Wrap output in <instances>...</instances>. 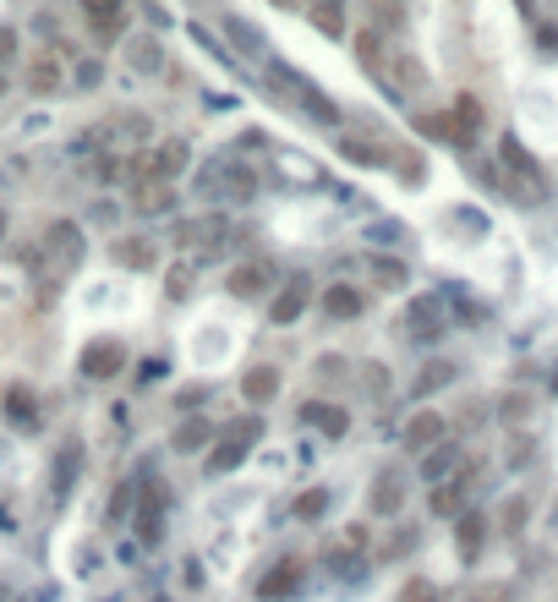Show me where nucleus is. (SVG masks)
Instances as JSON below:
<instances>
[{
  "instance_id": "f3484780",
  "label": "nucleus",
  "mask_w": 558,
  "mask_h": 602,
  "mask_svg": "<svg viewBox=\"0 0 558 602\" xmlns=\"http://www.w3.org/2000/svg\"><path fill=\"white\" fill-rule=\"evenodd\" d=\"M241 395L252 405H269L279 395V367H247V378H241Z\"/></svg>"
},
{
  "instance_id": "a18cd8bd",
  "label": "nucleus",
  "mask_w": 558,
  "mask_h": 602,
  "mask_svg": "<svg viewBox=\"0 0 558 602\" xmlns=\"http://www.w3.org/2000/svg\"><path fill=\"white\" fill-rule=\"evenodd\" d=\"M0 94H6V77H0Z\"/></svg>"
},
{
  "instance_id": "aec40b11",
  "label": "nucleus",
  "mask_w": 558,
  "mask_h": 602,
  "mask_svg": "<svg viewBox=\"0 0 558 602\" xmlns=\"http://www.w3.org/2000/svg\"><path fill=\"white\" fill-rule=\"evenodd\" d=\"M455 378H460V367H455V362H444V356H438V362H427L422 373H416V395H433V389L455 384Z\"/></svg>"
},
{
  "instance_id": "9b49d317",
  "label": "nucleus",
  "mask_w": 558,
  "mask_h": 602,
  "mask_svg": "<svg viewBox=\"0 0 558 602\" xmlns=\"http://www.w3.org/2000/svg\"><path fill=\"white\" fill-rule=\"evenodd\" d=\"M465 493H471V466H465L460 477H449V482H438V488H433V515L460 520L465 515Z\"/></svg>"
},
{
  "instance_id": "f257e3e1",
  "label": "nucleus",
  "mask_w": 558,
  "mask_h": 602,
  "mask_svg": "<svg viewBox=\"0 0 558 602\" xmlns=\"http://www.w3.org/2000/svg\"><path fill=\"white\" fill-rule=\"evenodd\" d=\"M498 165L509 170V181H504V187L515 192L520 203H548V198H553L548 170H542V159L531 154V148L520 143V137H504V143H498Z\"/></svg>"
},
{
  "instance_id": "f03ea898",
  "label": "nucleus",
  "mask_w": 558,
  "mask_h": 602,
  "mask_svg": "<svg viewBox=\"0 0 558 602\" xmlns=\"http://www.w3.org/2000/svg\"><path fill=\"white\" fill-rule=\"evenodd\" d=\"M307 307H312V285L296 274V280H285V285L274 291V301H269V323H274V329H285V323H296Z\"/></svg>"
},
{
  "instance_id": "a19ab883",
  "label": "nucleus",
  "mask_w": 558,
  "mask_h": 602,
  "mask_svg": "<svg viewBox=\"0 0 558 602\" xmlns=\"http://www.w3.org/2000/svg\"><path fill=\"white\" fill-rule=\"evenodd\" d=\"M274 6H285V11H296V6H301V11H307V0H274Z\"/></svg>"
},
{
  "instance_id": "a878e982",
  "label": "nucleus",
  "mask_w": 558,
  "mask_h": 602,
  "mask_svg": "<svg viewBox=\"0 0 558 602\" xmlns=\"http://www.w3.org/2000/svg\"><path fill=\"white\" fill-rule=\"evenodd\" d=\"M307 17H312V28H318V33H329V39H345V6H318V0H312Z\"/></svg>"
},
{
  "instance_id": "e433bc0d",
  "label": "nucleus",
  "mask_w": 558,
  "mask_h": 602,
  "mask_svg": "<svg viewBox=\"0 0 558 602\" xmlns=\"http://www.w3.org/2000/svg\"><path fill=\"white\" fill-rule=\"evenodd\" d=\"M225 33H236V44H258V39H263V33H258V28H247L241 17H225Z\"/></svg>"
},
{
  "instance_id": "4468645a",
  "label": "nucleus",
  "mask_w": 558,
  "mask_h": 602,
  "mask_svg": "<svg viewBox=\"0 0 558 602\" xmlns=\"http://www.w3.org/2000/svg\"><path fill=\"white\" fill-rule=\"evenodd\" d=\"M159 520H165V493L154 488V482H143V504H137V537L143 542H159Z\"/></svg>"
},
{
  "instance_id": "473e14b6",
  "label": "nucleus",
  "mask_w": 558,
  "mask_h": 602,
  "mask_svg": "<svg viewBox=\"0 0 558 602\" xmlns=\"http://www.w3.org/2000/svg\"><path fill=\"white\" fill-rule=\"evenodd\" d=\"M121 6L126 0H83L88 22H121Z\"/></svg>"
},
{
  "instance_id": "58836bf2",
  "label": "nucleus",
  "mask_w": 558,
  "mask_h": 602,
  "mask_svg": "<svg viewBox=\"0 0 558 602\" xmlns=\"http://www.w3.org/2000/svg\"><path fill=\"white\" fill-rule=\"evenodd\" d=\"M77 77H83V88H93V83H99V61H83V66H77Z\"/></svg>"
},
{
  "instance_id": "7c9ffc66",
  "label": "nucleus",
  "mask_w": 558,
  "mask_h": 602,
  "mask_svg": "<svg viewBox=\"0 0 558 602\" xmlns=\"http://www.w3.org/2000/svg\"><path fill=\"white\" fill-rule=\"evenodd\" d=\"M372 280H378L383 291H400L411 274H405V263H394V258H372Z\"/></svg>"
},
{
  "instance_id": "4c0bfd02",
  "label": "nucleus",
  "mask_w": 558,
  "mask_h": 602,
  "mask_svg": "<svg viewBox=\"0 0 558 602\" xmlns=\"http://www.w3.org/2000/svg\"><path fill=\"white\" fill-rule=\"evenodd\" d=\"M537 50H542V55L558 50V28H553V22H537Z\"/></svg>"
},
{
  "instance_id": "ddd939ff",
  "label": "nucleus",
  "mask_w": 558,
  "mask_h": 602,
  "mask_svg": "<svg viewBox=\"0 0 558 602\" xmlns=\"http://www.w3.org/2000/svg\"><path fill=\"white\" fill-rule=\"evenodd\" d=\"M389 83H394V88H405V94L427 88V61H422V55H411V50L389 55Z\"/></svg>"
},
{
  "instance_id": "f8f14e48",
  "label": "nucleus",
  "mask_w": 558,
  "mask_h": 602,
  "mask_svg": "<svg viewBox=\"0 0 558 602\" xmlns=\"http://www.w3.org/2000/svg\"><path fill=\"white\" fill-rule=\"evenodd\" d=\"M61 83H66L61 55H33V66H28V88H33V94L50 99V94H61Z\"/></svg>"
},
{
  "instance_id": "412c9836",
  "label": "nucleus",
  "mask_w": 558,
  "mask_h": 602,
  "mask_svg": "<svg viewBox=\"0 0 558 602\" xmlns=\"http://www.w3.org/2000/svg\"><path fill=\"white\" fill-rule=\"evenodd\" d=\"M148 159H154V176L159 181H176L181 170H186V143H165V148H154Z\"/></svg>"
},
{
  "instance_id": "ea45409f",
  "label": "nucleus",
  "mask_w": 558,
  "mask_h": 602,
  "mask_svg": "<svg viewBox=\"0 0 558 602\" xmlns=\"http://www.w3.org/2000/svg\"><path fill=\"white\" fill-rule=\"evenodd\" d=\"M11 50H17V33H11V28H0V61H6Z\"/></svg>"
},
{
  "instance_id": "20e7f679",
  "label": "nucleus",
  "mask_w": 558,
  "mask_h": 602,
  "mask_svg": "<svg viewBox=\"0 0 558 602\" xmlns=\"http://www.w3.org/2000/svg\"><path fill=\"white\" fill-rule=\"evenodd\" d=\"M77 367H83V378H99V384H104V378H115V373L126 367L121 340H93L88 351H83V362H77Z\"/></svg>"
},
{
  "instance_id": "c03bdc74",
  "label": "nucleus",
  "mask_w": 558,
  "mask_h": 602,
  "mask_svg": "<svg viewBox=\"0 0 558 602\" xmlns=\"http://www.w3.org/2000/svg\"><path fill=\"white\" fill-rule=\"evenodd\" d=\"M493 602H509V597H498V592H493Z\"/></svg>"
},
{
  "instance_id": "c9c22d12",
  "label": "nucleus",
  "mask_w": 558,
  "mask_h": 602,
  "mask_svg": "<svg viewBox=\"0 0 558 602\" xmlns=\"http://www.w3.org/2000/svg\"><path fill=\"white\" fill-rule=\"evenodd\" d=\"M400 602H438V592H433V581H411L400 592Z\"/></svg>"
},
{
  "instance_id": "2eb2a0df",
  "label": "nucleus",
  "mask_w": 558,
  "mask_h": 602,
  "mask_svg": "<svg viewBox=\"0 0 558 602\" xmlns=\"http://www.w3.org/2000/svg\"><path fill=\"white\" fill-rule=\"evenodd\" d=\"M132 203H137V214H165L170 208V181H159V176L132 181Z\"/></svg>"
},
{
  "instance_id": "6ab92c4d",
  "label": "nucleus",
  "mask_w": 558,
  "mask_h": 602,
  "mask_svg": "<svg viewBox=\"0 0 558 602\" xmlns=\"http://www.w3.org/2000/svg\"><path fill=\"white\" fill-rule=\"evenodd\" d=\"M416 132L433 143H465V132L455 126V115H416Z\"/></svg>"
},
{
  "instance_id": "2f4dec72",
  "label": "nucleus",
  "mask_w": 558,
  "mask_h": 602,
  "mask_svg": "<svg viewBox=\"0 0 558 602\" xmlns=\"http://www.w3.org/2000/svg\"><path fill=\"white\" fill-rule=\"evenodd\" d=\"M329 515V488H307L296 499V520H323Z\"/></svg>"
},
{
  "instance_id": "f704fd0d",
  "label": "nucleus",
  "mask_w": 558,
  "mask_h": 602,
  "mask_svg": "<svg viewBox=\"0 0 558 602\" xmlns=\"http://www.w3.org/2000/svg\"><path fill=\"white\" fill-rule=\"evenodd\" d=\"M498 520H504V531H520L526 526V499H509L504 509H498Z\"/></svg>"
},
{
  "instance_id": "dca6fc26",
  "label": "nucleus",
  "mask_w": 558,
  "mask_h": 602,
  "mask_svg": "<svg viewBox=\"0 0 558 602\" xmlns=\"http://www.w3.org/2000/svg\"><path fill=\"white\" fill-rule=\"evenodd\" d=\"M482 542H487V520H482V515H471V509H465V515L455 520V548H460V559L471 564L476 553H482Z\"/></svg>"
},
{
  "instance_id": "5701e85b",
  "label": "nucleus",
  "mask_w": 558,
  "mask_h": 602,
  "mask_svg": "<svg viewBox=\"0 0 558 602\" xmlns=\"http://www.w3.org/2000/svg\"><path fill=\"white\" fill-rule=\"evenodd\" d=\"M115 263H126V269H154V241H143V236L115 241Z\"/></svg>"
},
{
  "instance_id": "bb28decb",
  "label": "nucleus",
  "mask_w": 558,
  "mask_h": 602,
  "mask_svg": "<svg viewBox=\"0 0 558 602\" xmlns=\"http://www.w3.org/2000/svg\"><path fill=\"white\" fill-rule=\"evenodd\" d=\"M50 247L61 252L66 263H72V258H83V230H77V225H66V219H61V225H50Z\"/></svg>"
},
{
  "instance_id": "393cba45",
  "label": "nucleus",
  "mask_w": 558,
  "mask_h": 602,
  "mask_svg": "<svg viewBox=\"0 0 558 602\" xmlns=\"http://www.w3.org/2000/svg\"><path fill=\"white\" fill-rule=\"evenodd\" d=\"M455 126H460L465 137H476V132H482V126H487V110H482V99L460 94V99H455Z\"/></svg>"
},
{
  "instance_id": "423d86ee",
  "label": "nucleus",
  "mask_w": 558,
  "mask_h": 602,
  "mask_svg": "<svg viewBox=\"0 0 558 602\" xmlns=\"http://www.w3.org/2000/svg\"><path fill=\"white\" fill-rule=\"evenodd\" d=\"M465 471V449L455 444V438H444V444H433L422 455V477L427 482H449V477H460Z\"/></svg>"
},
{
  "instance_id": "39448f33",
  "label": "nucleus",
  "mask_w": 558,
  "mask_h": 602,
  "mask_svg": "<svg viewBox=\"0 0 558 602\" xmlns=\"http://www.w3.org/2000/svg\"><path fill=\"white\" fill-rule=\"evenodd\" d=\"M269 285H274V269H269L263 258H258V263H241V269H230V274H225V291L236 296V301H247V296L258 301L263 291H269Z\"/></svg>"
},
{
  "instance_id": "1a4fd4ad",
  "label": "nucleus",
  "mask_w": 558,
  "mask_h": 602,
  "mask_svg": "<svg viewBox=\"0 0 558 602\" xmlns=\"http://www.w3.org/2000/svg\"><path fill=\"white\" fill-rule=\"evenodd\" d=\"M252 455V438H236V433H219L214 444H208V477H225V471H236L241 460Z\"/></svg>"
},
{
  "instance_id": "6e6552de",
  "label": "nucleus",
  "mask_w": 558,
  "mask_h": 602,
  "mask_svg": "<svg viewBox=\"0 0 558 602\" xmlns=\"http://www.w3.org/2000/svg\"><path fill=\"white\" fill-rule=\"evenodd\" d=\"M444 433H449V422H444V416H438V411H416L411 416V422H405V449H416V455H427V449H433V444H444Z\"/></svg>"
},
{
  "instance_id": "72a5a7b5",
  "label": "nucleus",
  "mask_w": 558,
  "mask_h": 602,
  "mask_svg": "<svg viewBox=\"0 0 558 602\" xmlns=\"http://www.w3.org/2000/svg\"><path fill=\"white\" fill-rule=\"evenodd\" d=\"M132 493H137V482H121V488H115V499H110V520H126V515H132Z\"/></svg>"
},
{
  "instance_id": "9d476101",
  "label": "nucleus",
  "mask_w": 558,
  "mask_h": 602,
  "mask_svg": "<svg viewBox=\"0 0 558 602\" xmlns=\"http://www.w3.org/2000/svg\"><path fill=\"white\" fill-rule=\"evenodd\" d=\"M318 307L329 312L334 323H351V318H362V312H367V296L356 291V285H340V280H334L329 291L318 296Z\"/></svg>"
},
{
  "instance_id": "7ed1b4c3",
  "label": "nucleus",
  "mask_w": 558,
  "mask_h": 602,
  "mask_svg": "<svg viewBox=\"0 0 558 602\" xmlns=\"http://www.w3.org/2000/svg\"><path fill=\"white\" fill-rule=\"evenodd\" d=\"M301 581H307V570H301L296 559H279L274 570L258 581V602H285V597H296Z\"/></svg>"
},
{
  "instance_id": "49530a36",
  "label": "nucleus",
  "mask_w": 558,
  "mask_h": 602,
  "mask_svg": "<svg viewBox=\"0 0 558 602\" xmlns=\"http://www.w3.org/2000/svg\"><path fill=\"white\" fill-rule=\"evenodd\" d=\"M159 602H165V597H159Z\"/></svg>"
},
{
  "instance_id": "37998d69",
  "label": "nucleus",
  "mask_w": 558,
  "mask_h": 602,
  "mask_svg": "<svg viewBox=\"0 0 558 602\" xmlns=\"http://www.w3.org/2000/svg\"><path fill=\"white\" fill-rule=\"evenodd\" d=\"M0 236H6V214H0Z\"/></svg>"
},
{
  "instance_id": "c85d7f7f",
  "label": "nucleus",
  "mask_w": 558,
  "mask_h": 602,
  "mask_svg": "<svg viewBox=\"0 0 558 602\" xmlns=\"http://www.w3.org/2000/svg\"><path fill=\"white\" fill-rule=\"evenodd\" d=\"M411 334H444V312H438V301H416V307H411Z\"/></svg>"
},
{
  "instance_id": "a211bd4d",
  "label": "nucleus",
  "mask_w": 558,
  "mask_h": 602,
  "mask_svg": "<svg viewBox=\"0 0 558 602\" xmlns=\"http://www.w3.org/2000/svg\"><path fill=\"white\" fill-rule=\"evenodd\" d=\"M356 61H362L367 72H383V66H389V55H383V33H378V28H362V33H356Z\"/></svg>"
},
{
  "instance_id": "c756f323",
  "label": "nucleus",
  "mask_w": 558,
  "mask_h": 602,
  "mask_svg": "<svg viewBox=\"0 0 558 602\" xmlns=\"http://www.w3.org/2000/svg\"><path fill=\"white\" fill-rule=\"evenodd\" d=\"M340 154L356 159V165H383V159H389L378 143H362V137H340Z\"/></svg>"
},
{
  "instance_id": "0eeeda50",
  "label": "nucleus",
  "mask_w": 558,
  "mask_h": 602,
  "mask_svg": "<svg viewBox=\"0 0 558 602\" xmlns=\"http://www.w3.org/2000/svg\"><path fill=\"white\" fill-rule=\"evenodd\" d=\"M301 422L318 427L323 438H345V433H351V411H345V405H329V400H307V405H301Z\"/></svg>"
},
{
  "instance_id": "4be33fe9",
  "label": "nucleus",
  "mask_w": 558,
  "mask_h": 602,
  "mask_svg": "<svg viewBox=\"0 0 558 602\" xmlns=\"http://www.w3.org/2000/svg\"><path fill=\"white\" fill-rule=\"evenodd\" d=\"M400 504H405V488L394 477L372 482V515H400Z\"/></svg>"
},
{
  "instance_id": "79ce46f5",
  "label": "nucleus",
  "mask_w": 558,
  "mask_h": 602,
  "mask_svg": "<svg viewBox=\"0 0 558 602\" xmlns=\"http://www.w3.org/2000/svg\"><path fill=\"white\" fill-rule=\"evenodd\" d=\"M307 6H312V0H307ZM318 6H345V0H318Z\"/></svg>"
},
{
  "instance_id": "b1692460",
  "label": "nucleus",
  "mask_w": 558,
  "mask_h": 602,
  "mask_svg": "<svg viewBox=\"0 0 558 602\" xmlns=\"http://www.w3.org/2000/svg\"><path fill=\"white\" fill-rule=\"evenodd\" d=\"M214 438H219V433L203 422V416H186V422H181V433H176V449H186V455H192V449H208Z\"/></svg>"
},
{
  "instance_id": "cd10ccee",
  "label": "nucleus",
  "mask_w": 558,
  "mask_h": 602,
  "mask_svg": "<svg viewBox=\"0 0 558 602\" xmlns=\"http://www.w3.org/2000/svg\"><path fill=\"white\" fill-rule=\"evenodd\" d=\"M6 416L17 427H33V395H28V384H11L6 389Z\"/></svg>"
}]
</instances>
